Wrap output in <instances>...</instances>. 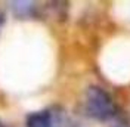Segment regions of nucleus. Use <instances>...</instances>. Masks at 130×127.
<instances>
[{"mask_svg":"<svg viewBox=\"0 0 130 127\" xmlns=\"http://www.w3.org/2000/svg\"><path fill=\"white\" fill-rule=\"evenodd\" d=\"M27 127H53V112L43 109L28 114Z\"/></svg>","mask_w":130,"mask_h":127,"instance_id":"2","label":"nucleus"},{"mask_svg":"<svg viewBox=\"0 0 130 127\" xmlns=\"http://www.w3.org/2000/svg\"><path fill=\"white\" fill-rule=\"evenodd\" d=\"M0 127H3V126H2V123H0Z\"/></svg>","mask_w":130,"mask_h":127,"instance_id":"4","label":"nucleus"},{"mask_svg":"<svg viewBox=\"0 0 130 127\" xmlns=\"http://www.w3.org/2000/svg\"><path fill=\"white\" fill-rule=\"evenodd\" d=\"M9 5L16 16H28L34 10L32 2H10Z\"/></svg>","mask_w":130,"mask_h":127,"instance_id":"3","label":"nucleus"},{"mask_svg":"<svg viewBox=\"0 0 130 127\" xmlns=\"http://www.w3.org/2000/svg\"><path fill=\"white\" fill-rule=\"evenodd\" d=\"M86 111L93 118L106 121L115 115V105L108 92L99 86H90L86 90Z\"/></svg>","mask_w":130,"mask_h":127,"instance_id":"1","label":"nucleus"}]
</instances>
